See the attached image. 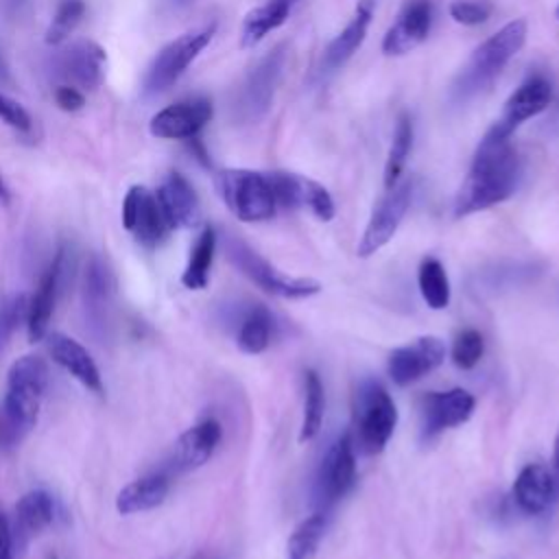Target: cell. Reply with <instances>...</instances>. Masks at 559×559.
<instances>
[{
	"label": "cell",
	"instance_id": "3957f363",
	"mask_svg": "<svg viewBox=\"0 0 559 559\" xmlns=\"http://www.w3.org/2000/svg\"><path fill=\"white\" fill-rule=\"evenodd\" d=\"M526 41V22L513 20L504 24L498 33L487 37L469 57L467 66L454 81L452 94L459 100H465L480 90H485L502 70L504 66L522 50Z\"/></svg>",
	"mask_w": 559,
	"mask_h": 559
},
{
	"label": "cell",
	"instance_id": "30bf717a",
	"mask_svg": "<svg viewBox=\"0 0 559 559\" xmlns=\"http://www.w3.org/2000/svg\"><path fill=\"white\" fill-rule=\"evenodd\" d=\"M72 251H68L66 247H61L57 251V255L52 258V262L48 264V269L44 271L37 290L33 293V297L28 299L26 306V334L28 338L35 341H44V336L48 334V325L55 312V304L59 299L61 286L68 280V273L72 271L74 262H72Z\"/></svg>",
	"mask_w": 559,
	"mask_h": 559
},
{
	"label": "cell",
	"instance_id": "4316f807",
	"mask_svg": "<svg viewBox=\"0 0 559 559\" xmlns=\"http://www.w3.org/2000/svg\"><path fill=\"white\" fill-rule=\"evenodd\" d=\"M214 251H216V234L212 227H205L194 247L190 249V258L188 264L181 273V284L190 290H201L207 286L210 282V269H212V260H214Z\"/></svg>",
	"mask_w": 559,
	"mask_h": 559
},
{
	"label": "cell",
	"instance_id": "277c9868",
	"mask_svg": "<svg viewBox=\"0 0 559 559\" xmlns=\"http://www.w3.org/2000/svg\"><path fill=\"white\" fill-rule=\"evenodd\" d=\"M216 188L229 212L245 223H262L275 216L277 203L266 173L227 168L218 173Z\"/></svg>",
	"mask_w": 559,
	"mask_h": 559
},
{
	"label": "cell",
	"instance_id": "7402d4cb",
	"mask_svg": "<svg viewBox=\"0 0 559 559\" xmlns=\"http://www.w3.org/2000/svg\"><path fill=\"white\" fill-rule=\"evenodd\" d=\"M552 100V85L546 76L542 74H535V76H528L511 96L509 100L504 103V109H502V116L500 120L496 122V127L507 133V135H513V131L526 122L528 118L542 114Z\"/></svg>",
	"mask_w": 559,
	"mask_h": 559
},
{
	"label": "cell",
	"instance_id": "2e32d148",
	"mask_svg": "<svg viewBox=\"0 0 559 559\" xmlns=\"http://www.w3.org/2000/svg\"><path fill=\"white\" fill-rule=\"evenodd\" d=\"M221 439H223V426L218 419L205 417V419L197 421L194 426L183 430L179 435V439L175 441L166 469L170 474L173 472L181 474V472H192V469L205 465L210 461V456L214 454L216 445L221 443Z\"/></svg>",
	"mask_w": 559,
	"mask_h": 559
},
{
	"label": "cell",
	"instance_id": "52a82bcc",
	"mask_svg": "<svg viewBox=\"0 0 559 559\" xmlns=\"http://www.w3.org/2000/svg\"><path fill=\"white\" fill-rule=\"evenodd\" d=\"M212 37H214V24L192 28L179 35L177 39H173L170 44H166L146 70L144 92L159 94L168 90L186 72V68L203 52V48L212 41Z\"/></svg>",
	"mask_w": 559,
	"mask_h": 559
},
{
	"label": "cell",
	"instance_id": "1f68e13d",
	"mask_svg": "<svg viewBox=\"0 0 559 559\" xmlns=\"http://www.w3.org/2000/svg\"><path fill=\"white\" fill-rule=\"evenodd\" d=\"M114 295V275L107 264L94 258L85 269V306L94 319H100Z\"/></svg>",
	"mask_w": 559,
	"mask_h": 559
},
{
	"label": "cell",
	"instance_id": "9c48e42d",
	"mask_svg": "<svg viewBox=\"0 0 559 559\" xmlns=\"http://www.w3.org/2000/svg\"><path fill=\"white\" fill-rule=\"evenodd\" d=\"M411 199H413L411 181H397L393 188L386 190V194L373 207V212L367 221V227L358 240L356 253L360 258L373 255L395 236L400 223L404 221V216L411 207Z\"/></svg>",
	"mask_w": 559,
	"mask_h": 559
},
{
	"label": "cell",
	"instance_id": "cb8c5ba5",
	"mask_svg": "<svg viewBox=\"0 0 559 559\" xmlns=\"http://www.w3.org/2000/svg\"><path fill=\"white\" fill-rule=\"evenodd\" d=\"M155 197L170 229L194 227L201 221L199 197L183 175L170 173L157 188Z\"/></svg>",
	"mask_w": 559,
	"mask_h": 559
},
{
	"label": "cell",
	"instance_id": "b9f144b4",
	"mask_svg": "<svg viewBox=\"0 0 559 559\" xmlns=\"http://www.w3.org/2000/svg\"><path fill=\"white\" fill-rule=\"evenodd\" d=\"M552 474H555V480H557V489H559V428H557V435H555V445H552V465H550Z\"/></svg>",
	"mask_w": 559,
	"mask_h": 559
},
{
	"label": "cell",
	"instance_id": "f6af8a7d",
	"mask_svg": "<svg viewBox=\"0 0 559 559\" xmlns=\"http://www.w3.org/2000/svg\"><path fill=\"white\" fill-rule=\"evenodd\" d=\"M280 2H284V4H286V7H290V9H293V4H295V2H297V0H280Z\"/></svg>",
	"mask_w": 559,
	"mask_h": 559
},
{
	"label": "cell",
	"instance_id": "603a6c76",
	"mask_svg": "<svg viewBox=\"0 0 559 559\" xmlns=\"http://www.w3.org/2000/svg\"><path fill=\"white\" fill-rule=\"evenodd\" d=\"M513 500L520 511L528 515L544 513L555 500H559V489L555 474L544 463H528L520 469L513 480Z\"/></svg>",
	"mask_w": 559,
	"mask_h": 559
},
{
	"label": "cell",
	"instance_id": "f546056e",
	"mask_svg": "<svg viewBox=\"0 0 559 559\" xmlns=\"http://www.w3.org/2000/svg\"><path fill=\"white\" fill-rule=\"evenodd\" d=\"M323 413H325L323 382L317 371L306 369L304 371V415H301V428H299L301 443L317 437L323 421Z\"/></svg>",
	"mask_w": 559,
	"mask_h": 559
},
{
	"label": "cell",
	"instance_id": "7a4b0ae2",
	"mask_svg": "<svg viewBox=\"0 0 559 559\" xmlns=\"http://www.w3.org/2000/svg\"><path fill=\"white\" fill-rule=\"evenodd\" d=\"M48 386V367L44 358L26 354L11 362L2 400L4 439L20 443L37 424Z\"/></svg>",
	"mask_w": 559,
	"mask_h": 559
},
{
	"label": "cell",
	"instance_id": "8d00e7d4",
	"mask_svg": "<svg viewBox=\"0 0 559 559\" xmlns=\"http://www.w3.org/2000/svg\"><path fill=\"white\" fill-rule=\"evenodd\" d=\"M26 306L28 299L24 295H13L11 299H7L0 308V345L7 343V338L13 334V330L17 328L20 321L26 319Z\"/></svg>",
	"mask_w": 559,
	"mask_h": 559
},
{
	"label": "cell",
	"instance_id": "ffe728a7",
	"mask_svg": "<svg viewBox=\"0 0 559 559\" xmlns=\"http://www.w3.org/2000/svg\"><path fill=\"white\" fill-rule=\"evenodd\" d=\"M46 349L52 362H57L66 373H70L76 382H81L87 391L103 395V376L98 365L94 362L92 354L72 336L63 332H48L46 336Z\"/></svg>",
	"mask_w": 559,
	"mask_h": 559
},
{
	"label": "cell",
	"instance_id": "f1b7e54d",
	"mask_svg": "<svg viewBox=\"0 0 559 559\" xmlns=\"http://www.w3.org/2000/svg\"><path fill=\"white\" fill-rule=\"evenodd\" d=\"M288 13H290V7H286L280 0H269L266 4H260V7L251 9L245 15L242 31H240L242 46L258 44L266 33L275 31L277 26H282L286 22Z\"/></svg>",
	"mask_w": 559,
	"mask_h": 559
},
{
	"label": "cell",
	"instance_id": "ac0fdd59",
	"mask_svg": "<svg viewBox=\"0 0 559 559\" xmlns=\"http://www.w3.org/2000/svg\"><path fill=\"white\" fill-rule=\"evenodd\" d=\"M356 483V443L354 435L343 432L328 450L319 469V491L325 502H336Z\"/></svg>",
	"mask_w": 559,
	"mask_h": 559
},
{
	"label": "cell",
	"instance_id": "484cf974",
	"mask_svg": "<svg viewBox=\"0 0 559 559\" xmlns=\"http://www.w3.org/2000/svg\"><path fill=\"white\" fill-rule=\"evenodd\" d=\"M170 491V472L159 469L127 483L116 496V511L120 515L144 513L159 507Z\"/></svg>",
	"mask_w": 559,
	"mask_h": 559
},
{
	"label": "cell",
	"instance_id": "836d02e7",
	"mask_svg": "<svg viewBox=\"0 0 559 559\" xmlns=\"http://www.w3.org/2000/svg\"><path fill=\"white\" fill-rule=\"evenodd\" d=\"M325 513H312L301 520L288 537V559H312L325 533Z\"/></svg>",
	"mask_w": 559,
	"mask_h": 559
},
{
	"label": "cell",
	"instance_id": "60d3db41",
	"mask_svg": "<svg viewBox=\"0 0 559 559\" xmlns=\"http://www.w3.org/2000/svg\"><path fill=\"white\" fill-rule=\"evenodd\" d=\"M15 548H13V539H11V526H9V518L0 507V559H13Z\"/></svg>",
	"mask_w": 559,
	"mask_h": 559
},
{
	"label": "cell",
	"instance_id": "5b68a950",
	"mask_svg": "<svg viewBox=\"0 0 559 559\" xmlns=\"http://www.w3.org/2000/svg\"><path fill=\"white\" fill-rule=\"evenodd\" d=\"M356 437L354 443L367 454H378L389 443L397 426V408L386 389L378 382H369L358 391L354 408Z\"/></svg>",
	"mask_w": 559,
	"mask_h": 559
},
{
	"label": "cell",
	"instance_id": "6da1fadb",
	"mask_svg": "<svg viewBox=\"0 0 559 559\" xmlns=\"http://www.w3.org/2000/svg\"><path fill=\"white\" fill-rule=\"evenodd\" d=\"M518 177L520 159L511 144V135L493 124L483 135L472 166L456 192L454 214L461 218L507 201L515 192Z\"/></svg>",
	"mask_w": 559,
	"mask_h": 559
},
{
	"label": "cell",
	"instance_id": "7bdbcfd3",
	"mask_svg": "<svg viewBox=\"0 0 559 559\" xmlns=\"http://www.w3.org/2000/svg\"><path fill=\"white\" fill-rule=\"evenodd\" d=\"M0 201H9V190H7V186H4V181H2V177H0Z\"/></svg>",
	"mask_w": 559,
	"mask_h": 559
},
{
	"label": "cell",
	"instance_id": "f35d334b",
	"mask_svg": "<svg viewBox=\"0 0 559 559\" xmlns=\"http://www.w3.org/2000/svg\"><path fill=\"white\" fill-rule=\"evenodd\" d=\"M0 118H2L9 127H13V129H17V131H28V129H31V116H28V111H26L17 100H13V98H9V96H4V94H0Z\"/></svg>",
	"mask_w": 559,
	"mask_h": 559
},
{
	"label": "cell",
	"instance_id": "e0dca14e",
	"mask_svg": "<svg viewBox=\"0 0 559 559\" xmlns=\"http://www.w3.org/2000/svg\"><path fill=\"white\" fill-rule=\"evenodd\" d=\"M212 118V103L207 98L194 96L173 103L159 109L151 118V133L162 140H190L194 138Z\"/></svg>",
	"mask_w": 559,
	"mask_h": 559
},
{
	"label": "cell",
	"instance_id": "4dcf8cb0",
	"mask_svg": "<svg viewBox=\"0 0 559 559\" xmlns=\"http://www.w3.org/2000/svg\"><path fill=\"white\" fill-rule=\"evenodd\" d=\"M417 284L424 301L432 310H443L450 304V280L437 258H424L417 271Z\"/></svg>",
	"mask_w": 559,
	"mask_h": 559
},
{
	"label": "cell",
	"instance_id": "7c38bea8",
	"mask_svg": "<svg viewBox=\"0 0 559 559\" xmlns=\"http://www.w3.org/2000/svg\"><path fill=\"white\" fill-rule=\"evenodd\" d=\"M122 225L144 247H157L173 231L155 192L144 186H131L124 194Z\"/></svg>",
	"mask_w": 559,
	"mask_h": 559
},
{
	"label": "cell",
	"instance_id": "5bb4252c",
	"mask_svg": "<svg viewBox=\"0 0 559 559\" xmlns=\"http://www.w3.org/2000/svg\"><path fill=\"white\" fill-rule=\"evenodd\" d=\"M277 207H308L319 221L334 218V201L330 192L314 179L295 173H266Z\"/></svg>",
	"mask_w": 559,
	"mask_h": 559
},
{
	"label": "cell",
	"instance_id": "8fae6325",
	"mask_svg": "<svg viewBox=\"0 0 559 559\" xmlns=\"http://www.w3.org/2000/svg\"><path fill=\"white\" fill-rule=\"evenodd\" d=\"M105 50L87 39L66 46L52 61L55 76L61 81V85H70L81 92L96 90L105 79Z\"/></svg>",
	"mask_w": 559,
	"mask_h": 559
},
{
	"label": "cell",
	"instance_id": "74e56055",
	"mask_svg": "<svg viewBox=\"0 0 559 559\" xmlns=\"http://www.w3.org/2000/svg\"><path fill=\"white\" fill-rule=\"evenodd\" d=\"M450 17L459 24L476 26L489 17V7L478 0H454L450 4Z\"/></svg>",
	"mask_w": 559,
	"mask_h": 559
},
{
	"label": "cell",
	"instance_id": "ee69618b",
	"mask_svg": "<svg viewBox=\"0 0 559 559\" xmlns=\"http://www.w3.org/2000/svg\"><path fill=\"white\" fill-rule=\"evenodd\" d=\"M4 76H7V66H4V59L0 55V79H4Z\"/></svg>",
	"mask_w": 559,
	"mask_h": 559
},
{
	"label": "cell",
	"instance_id": "8992f818",
	"mask_svg": "<svg viewBox=\"0 0 559 559\" xmlns=\"http://www.w3.org/2000/svg\"><path fill=\"white\" fill-rule=\"evenodd\" d=\"M227 255L238 266L242 275H247L253 284H258L262 290L284 297V299H306L321 290V284L312 277H295L288 273H282L271 262H266L260 253H255L251 247H247L240 240L227 242Z\"/></svg>",
	"mask_w": 559,
	"mask_h": 559
},
{
	"label": "cell",
	"instance_id": "c3c4849f",
	"mask_svg": "<svg viewBox=\"0 0 559 559\" xmlns=\"http://www.w3.org/2000/svg\"><path fill=\"white\" fill-rule=\"evenodd\" d=\"M181 2H183V0H181Z\"/></svg>",
	"mask_w": 559,
	"mask_h": 559
},
{
	"label": "cell",
	"instance_id": "e575fe53",
	"mask_svg": "<svg viewBox=\"0 0 559 559\" xmlns=\"http://www.w3.org/2000/svg\"><path fill=\"white\" fill-rule=\"evenodd\" d=\"M85 13V2L83 0H61L55 15H52V22L46 31V41L48 44H61L81 22Z\"/></svg>",
	"mask_w": 559,
	"mask_h": 559
},
{
	"label": "cell",
	"instance_id": "d4e9b609",
	"mask_svg": "<svg viewBox=\"0 0 559 559\" xmlns=\"http://www.w3.org/2000/svg\"><path fill=\"white\" fill-rule=\"evenodd\" d=\"M373 7L376 0H358L352 20L343 26V31L328 44L323 59H321V70L323 72H334L338 70L365 41L367 28L373 17Z\"/></svg>",
	"mask_w": 559,
	"mask_h": 559
},
{
	"label": "cell",
	"instance_id": "7dc6e473",
	"mask_svg": "<svg viewBox=\"0 0 559 559\" xmlns=\"http://www.w3.org/2000/svg\"><path fill=\"white\" fill-rule=\"evenodd\" d=\"M46 559H57V555H48V557H46Z\"/></svg>",
	"mask_w": 559,
	"mask_h": 559
},
{
	"label": "cell",
	"instance_id": "9a60e30c",
	"mask_svg": "<svg viewBox=\"0 0 559 559\" xmlns=\"http://www.w3.org/2000/svg\"><path fill=\"white\" fill-rule=\"evenodd\" d=\"M476 400L465 389L432 391L421 397V432L424 437H435L448 428L465 424L474 413Z\"/></svg>",
	"mask_w": 559,
	"mask_h": 559
},
{
	"label": "cell",
	"instance_id": "4fadbf2b",
	"mask_svg": "<svg viewBox=\"0 0 559 559\" xmlns=\"http://www.w3.org/2000/svg\"><path fill=\"white\" fill-rule=\"evenodd\" d=\"M445 360V343L439 336H419L408 345L395 347L389 354L386 371L400 386L417 382L426 373L435 371Z\"/></svg>",
	"mask_w": 559,
	"mask_h": 559
},
{
	"label": "cell",
	"instance_id": "ab89813d",
	"mask_svg": "<svg viewBox=\"0 0 559 559\" xmlns=\"http://www.w3.org/2000/svg\"><path fill=\"white\" fill-rule=\"evenodd\" d=\"M55 100L63 111H76L85 105V96L81 90L70 87V85H59L55 90Z\"/></svg>",
	"mask_w": 559,
	"mask_h": 559
},
{
	"label": "cell",
	"instance_id": "44dd1931",
	"mask_svg": "<svg viewBox=\"0 0 559 559\" xmlns=\"http://www.w3.org/2000/svg\"><path fill=\"white\" fill-rule=\"evenodd\" d=\"M430 26H432L430 0H408L382 39V52L389 57H400L411 52L428 37Z\"/></svg>",
	"mask_w": 559,
	"mask_h": 559
},
{
	"label": "cell",
	"instance_id": "d6986e66",
	"mask_svg": "<svg viewBox=\"0 0 559 559\" xmlns=\"http://www.w3.org/2000/svg\"><path fill=\"white\" fill-rule=\"evenodd\" d=\"M55 518L57 504L52 493H48L46 489L26 491L13 507V520H9L15 552H22L33 537H37L55 522Z\"/></svg>",
	"mask_w": 559,
	"mask_h": 559
},
{
	"label": "cell",
	"instance_id": "d590c367",
	"mask_svg": "<svg viewBox=\"0 0 559 559\" xmlns=\"http://www.w3.org/2000/svg\"><path fill=\"white\" fill-rule=\"evenodd\" d=\"M483 352H485L483 334L474 328H467V330H461L456 334V338L452 343V349H450V356H452V362L459 369H472L483 358Z\"/></svg>",
	"mask_w": 559,
	"mask_h": 559
},
{
	"label": "cell",
	"instance_id": "d6a6232c",
	"mask_svg": "<svg viewBox=\"0 0 559 559\" xmlns=\"http://www.w3.org/2000/svg\"><path fill=\"white\" fill-rule=\"evenodd\" d=\"M411 146H413V122L406 114H402L397 118L395 131H393V142L386 155V164H384V186L386 190L393 188L400 181V175L406 166V159L411 155Z\"/></svg>",
	"mask_w": 559,
	"mask_h": 559
},
{
	"label": "cell",
	"instance_id": "ba28073f",
	"mask_svg": "<svg viewBox=\"0 0 559 559\" xmlns=\"http://www.w3.org/2000/svg\"><path fill=\"white\" fill-rule=\"evenodd\" d=\"M284 66H286V48L275 46L249 70L236 96V116L242 122H255L269 111L275 90L280 85Z\"/></svg>",
	"mask_w": 559,
	"mask_h": 559
},
{
	"label": "cell",
	"instance_id": "83f0119b",
	"mask_svg": "<svg viewBox=\"0 0 559 559\" xmlns=\"http://www.w3.org/2000/svg\"><path fill=\"white\" fill-rule=\"evenodd\" d=\"M273 314L264 306H253L240 321L236 343L245 354H262L273 338Z\"/></svg>",
	"mask_w": 559,
	"mask_h": 559
},
{
	"label": "cell",
	"instance_id": "bcb514c9",
	"mask_svg": "<svg viewBox=\"0 0 559 559\" xmlns=\"http://www.w3.org/2000/svg\"><path fill=\"white\" fill-rule=\"evenodd\" d=\"M555 17L559 20V4H557V9H555Z\"/></svg>",
	"mask_w": 559,
	"mask_h": 559
}]
</instances>
